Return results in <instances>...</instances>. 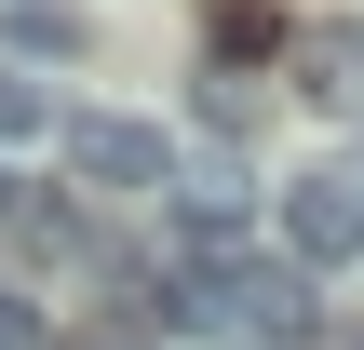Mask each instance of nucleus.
Masks as SVG:
<instances>
[{"label": "nucleus", "mask_w": 364, "mask_h": 350, "mask_svg": "<svg viewBox=\"0 0 364 350\" xmlns=\"http://www.w3.org/2000/svg\"><path fill=\"white\" fill-rule=\"evenodd\" d=\"M14 216H27V189H14V162H0V229H14Z\"/></svg>", "instance_id": "423d86ee"}, {"label": "nucleus", "mask_w": 364, "mask_h": 350, "mask_svg": "<svg viewBox=\"0 0 364 350\" xmlns=\"http://www.w3.org/2000/svg\"><path fill=\"white\" fill-rule=\"evenodd\" d=\"M0 40H14V67H27V54H81V13H68V0H14Z\"/></svg>", "instance_id": "20e7f679"}, {"label": "nucleus", "mask_w": 364, "mask_h": 350, "mask_svg": "<svg viewBox=\"0 0 364 350\" xmlns=\"http://www.w3.org/2000/svg\"><path fill=\"white\" fill-rule=\"evenodd\" d=\"M41 135H68V121H54V81L0 54V162H14V148H41Z\"/></svg>", "instance_id": "7ed1b4c3"}, {"label": "nucleus", "mask_w": 364, "mask_h": 350, "mask_svg": "<svg viewBox=\"0 0 364 350\" xmlns=\"http://www.w3.org/2000/svg\"><path fill=\"white\" fill-rule=\"evenodd\" d=\"M284 256L297 270H351L364 256V162H311V175H284Z\"/></svg>", "instance_id": "f257e3e1"}, {"label": "nucleus", "mask_w": 364, "mask_h": 350, "mask_svg": "<svg viewBox=\"0 0 364 350\" xmlns=\"http://www.w3.org/2000/svg\"><path fill=\"white\" fill-rule=\"evenodd\" d=\"M311 94H324V108H364V40H351V27L311 40Z\"/></svg>", "instance_id": "39448f33"}, {"label": "nucleus", "mask_w": 364, "mask_h": 350, "mask_svg": "<svg viewBox=\"0 0 364 350\" xmlns=\"http://www.w3.org/2000/svg\"><path fill=\"white\" fill-rule=\"evenodd\" d=\"M68 175L81 189H122V202H176V135L95 108V121H68Z\"/></svg>", "instance_id": "f03ea898"}, {"label": "nucleus", "mask_w": 364, "mask_h": 350, "mask_svg": "<svg viewBox=\"0 0 364 350\" xmlns=\"http://www.w3.org/2000/svg\"><path fill=\"white\" fill-rule=\"evenodd\" d=\"M324 350H364V337H324Z\"/></svg>", "instance_id": "0eeeda50"}]
</instances>
